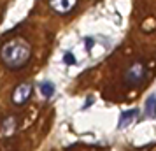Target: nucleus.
<instances>
[{
    "mask_svg": "<svg viewBox=\"0 0 156 151\" xmlns=\"http://www.w3.org/2000/svg\"><path fill=\"white\" fill-rule=\"evenodd\" d=\"M32 58V46L27 39L14 37L0 48V62L9 70H20Z\"/></svg>",
    "mask_w": 156,
    "mask_h": 151,
    "instance_id": "obj_1",
    "label": "nucleus"
},
{
    "mask_svg": "<svg viewBox=\"0 0 156 151\" xmlns=\"http://www.w3.org/2000/svg\"><path fill=\"white\" fill-rule=\"evenodd\" d=\"M146 79H147V67L144 62H133L132 65H128L125 74H123V81L130 88L139 86Z\"/></svg>",
    "mask_w": 156,
    "mask_h": 151,
    "instance_id": "obj_2",
    "label": "nucleus"
},
{
    "mask_svg": "<svg viewBox=\"0 0 156 151\" xmlns=\"http://www.w3.org/2000/svg\"><path fill=\"white\" fill-rule=\"evenodd\" d=\"M32 93H34V86L32 83L25 81L21 84H18L12 92V104L14 106H25L27 102L32 99Z\"/></svg>",
    "mask_w": 156,
    "mask_h": 151,
    "instance_id": "obj_3",
    "label": "nucleus"
},
{
    "mask_svg": "<svg viewBox=\"0 0 156 151\" xmlns=\"http://www.w3.org/2000/svg\"><path fill=\"white\" fill-rule=\"evenodd\" d=\"M77 5V0H49V7L53 13H56L60 16H65L72 13Z\"/></svg>",
    "mask_w": 156,
    "mask_h": 151,
    "instance_id": "obj_4",
    "label": "nucleus"
},
{
    "mask_svg": "<svg viewBox=\"0 0 156 151\" xmlns=\"http://www.w3.org/2000/svg\"><path fill=\"white\" fill-rule=\"evenodd\" d=\"M139 116V109H132V111H125L119 118V128H125L128 125H132L133 120Z\"/></svg>",
    "mask_w": 156,
    "mask_h": 151,
    "instance_id": "obj_5",
    "label": "nucleus"
},
{
    "mask_svg": "<svg viewBox=\"0 0 156 151\" xmlns=\"http://www.w3.org/2000/svg\"><path fill=\"white\" fill-rule=\"evenodd\" d=\"M39 90H41V95H42L44 99H51L53 95H55V84L51 83V81H42L41 84H39Z\"/></svg>",
    "mask_w": 156,
    "mask_h": 151,
    "instance_id": "obj_6",
    "label": "nucleus"
},
{
    "mask_svg": "<svg viewBox=\"0 0 156 151\" xmlns=\"http://www.w3.org/2000/svg\"><path fill=\"white\" fill-rule=\"evenodd\" d=\"M144 111H146V116L147 118H156V95L147 97L146 106H144Z\"/></svg>",
    "mask_w": 156,
    "mask_h": 151,
    "instance_id": "obj_7",
    "label": "nucleus"
},
{
    "mask_svg": "<svg viewBox=\"0 0 156 151\" xmlns=\"http://www.w3.org/2000/svg\"><path fill=\"white\" fill-rule=\"evenodd\" d=\"M63 60H65V63H76V56H72L70 53H65Z\"/></svg>",
    "mask_w": 156,
    "mask_h": 151,
    "instance_id": "obj_8",
    "label": "nucleus"
}]
</instances>
